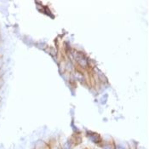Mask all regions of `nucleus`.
<instances>
[{
	"instance_id": "f257e3e1",
	"label": "nucleus",
	"mask_w": 149,
	"mask_h": 149,
	"mask_svg": "<svg viewBox=\"0 0 149 149\" xmlns=\"http://www.w3.org/2000/svg\"><path fill=\"white\" fill-rule=\"evenodd\" d=\"M89 136H90L91 140L94 143H100V142L102 141V138H101V136H100L98 134H96V133H93V134H91V135Z\"/></svg>"
},
{
	"instance_id": "f03ea898",
	"label": "nucleus",
	"mask_w": 149,
	"mask_h": 149,
	"mask_svg": "<svg viewBox=\"0 0 149 149\" xmlns=\"http://www.w3.org/2000/svg\"><path fill=\"white\" fill-rule=\"evenodd\" d=\"M71 148H72V143H71V141H68L67 142H65V144H64V146H63L62 149H71Z\"/></svg>"
},
{
	"instance_id": "7ed1b4c3",
	"label": "nucleus",
	"mask_w": 149,
	"mask_h": 149,
	"mask_svg": "<svg viewBox=\"0 0 149 149\" xmlns=\"http://www.w3.org/2000/svg\"><path fill=\"white\" fill-rule=\"evenodd\" d=\"M104 149H115L114 147L111 146L110 144H107V145H105L104 146Z\"/></svg>"
},
{
	"instance_id": "20e7f679",
	"label": "nucleus",
	"mask_w": 149,
	"mask_h": 149,
	"mask_svg": "<svg viewBox=\"0 0 149 149\" xmlns=\"http://www.w3.org/2000/svg\"><path fill=\"white\" fill-rule=\"evenodd\" d=\"M115 149H127L126 148H125L123 145H116L114 147Z\"/></svg>"
},
{
	"instance_id": "39448f33",
	"label": "nucleus",
	"mask_w": 149,
	"mask_h": 149,
	"mask_svg": "<svg viewBox=\"0 0 149 149\" xmlns=\"http://www.w3.org/2000/svg\"><path fill=\"white\" fill-rule=\"evenodd\" d=\"M0 101H1V97H0Z\"/></svg>"
}]
</instances>
